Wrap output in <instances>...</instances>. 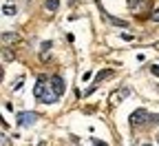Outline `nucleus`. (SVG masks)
Wrapping results in <instances>:
<instances>
[{
	"label": "nucleus",
	"mask_w": 159,
	"mask_h": 146,
	"mask_svg": "<svg viewBox=\"0 0 159 146\" xmlns=\"http://www.w3.org/2000/svg\"><path fill=\"white\" fill-rule=\"evenodd\" d=\"M33 95H35L38 102H42V104H53V102H57V97H60V95L55 93L53 84H51V78H47V75H40V78H38Z\"/></svg>",
	"instance_id": "f257e3e1"
},
{
	"label": "nucleus",
	"mask_w": 159,
	"mask_h": 146,
	"mask_svg": "<svg viewBox=\"0 0 159 146\" xmlns=\"http://www.w3.org/2000/svg\"><path fill=\"white\" fill-rule=\"evenodd\" d=\"M130 124H133V126H144V124H150V113L146 109H135L130 113Z\"/></svg>",
	"instance_id": "f03ea898"
},
{
	"label": "nucleus",
	"mask_w": 159,
	"mask_h": 146,
	"mask_svg": "<svg viewBox=\"0 0 159 146\" xmlns=\"http://www.w3.org/2000/svg\"><path fill=\"white\" fill-rule=\"evenodd\" d=\"M38 120V115L35 113H18V124H20V126H29V124H33Z\"/></svg>",
	"instance_id": "7ed1b4c3"
},
{
	"label": "nucleus",
	"mask_w": 159,
	"mask_h": 146,
	"mask_svg": "<svg viewBox=\"0 0 159 146\" xmlns=\"http://www.w3.org/2000/svg\"><path fill=\"white\" fill-rule=\"evenodd\" d=\"M99 13H104V18L108 20V22H111V25H115V27H128V22H126V20H117V18H113V16H108V13H106V9H104L102 5H99Z\"/></svg>",
	"instance_id": "20e7f679"
},
{
	"label": "nucleus",
	"mask_w": 159,
	"mask_h": 146,
	"mask_svg": "<svg viewBox=\"0 0 159 146\" xmlns=\"http://www.w3.org/2000/svg\"><path fill=\"white\" fill-rule=\"evenodd\" d=\"M51 84H53V89H55V93H57V95H62V93H64V89H66L64 80L60 78V75H53V78H51Z\"/></svg>",
	"instance_id": "39448f33"
},
{
	"label": "nucleus",
	"mask_w": 159,
	"mask_h": 146,
	"mask_svg": "<svg viewBox=\"0 0 159 146\" xmlns=\"http://www.w3.org/2000/svg\"><path fill=\"white\" fill-rule=\"evenodd\" d=\"M2 42H5V45H16V42H20V35L5 31V33H2Z\"/></svg>",
	"instance_id": "423d86ee"
},
{
	"label": "nucleus",
	"mask_w": 159,
	"mask_h": 146,
	"mask_svg": "<svg viewBox=\"0 0 159 146\" xmlns=\"http://www.w3.org/2000/svg\"><path fill=\"white\" fill-rule=\"evenodd\" d=\"M57 7H60V0H44V9H47V11L55 13V11H57Z\"/></svg>",
	"instance_id": "0eeeda50"
},
{
	"label": "nucleus",
	"mask_w": 159,
	"mask_h": 146,
	"mask_svg": "<svg viewBox=\"0 0 159 146\" xmlns=\"http://www.w3.org/2000/svg\"><path fill=\"white\" fill-rule=\"evenodd\" d=\"M16 11H18V9H16L13 2H5V5H2V13H5V16H13Z\"/></svg>",
	"instance_id": "6e6552de"
},
{
	"label": "nucleus",
	"mask_w": 159,
	"mask_h": 146,
	"mask_svg": "<svg viewBox=\"0 0 159 146\" xmlns=\"http://www.w3.org/2000/svg\"><path fill=\"white\" fill-rule=\"evenodd\" d=\"M104 78H113V69H104V71H99V73H97V84H99V82H102Z\"/></svg>",
	"instance_id": "1a4fd4ad"
},
{
	"label": "nucleus",
	"mask_w": 159,
	"mask_h": 146,
	"mask_svg": "<svg viewBox=\"0 0 159 146\" xmlns=\"http://www.w3.org/2000/svg\"><path fill=\"white\" fill-rule=\"evenodd\" d=\"M128 93H130V91H128V89H126V87H124V89H122V91H119V93H115V95H113V97H115V100H124V97H126V95H128Z\"/></svg>",
	"instance_id": "9d476101"
},
{
	"label": "nucleus",
	"mask_w": 159,
	"mask_h": 146,
	"mask_svg": "<svg viewBox=\"0 0 159 146\" xmlns=\"http://www.w3.org/2000/svg\"><path fill=\"white\" fill-rule=\"evenodd\" d=\"M139 5H142V0H128V7H130V11H135Z\"/></svg>",
	"instance_id": "9b49d317"
},
{
	"label": "nucleus",
	"mask_w": 159,
	"mask_h": 146,
	"mask_svg": "<svg viewBox=\"0 0 159 146\" xmlns=\"http://www.w3.org/2000/svg\"><path fill=\"white\" fill-rule=\"evenodd\" d=\"M150 73H152V75H159V64H152V67H150Z\"/></svg>",
	"instance_id": "f8f14e48"
},
{
	"label": "nucleus",
	"mask_w": 159,
	"mask_h": 146,
	"mask_svg": "<svg viewBox=\"0 0 159 146\" xmlns=\"http://www.w3.org/2000/svg\"><path fill=\"white\" fill-rule=\"evenodd\" d=\"M152 20H155V22H159V7L152 11Z\"/></svg>",
	"instance_id": "ddd939ff"
},
{
	"label": "nucleus",
	"mask_w": 159,
	"mask_h": 146,
	"mask_svg": "<svg viewBox=\"0 0 159 146\" xmlns=\"http://www.w3.org/2000/svg\"><path fill=\"white\" fill-rule=\"evenodd\" d=\"M93 146H108L106 142H99V139H93Z\"/></svg>",
	"instance_id": "4468645a"
},
{
	"label": "nucleus",
	"mask_w": 159,
	"mask_h": 146,
	"mask_svg": "<svg viewBox=\"0 0 159 146\" xmlns=\"http://www.w3.org/2000/svg\"><path fill=\"white\" fill-rule=\"evenodd\" d=\"M51 49V42H42V51H49Z\"/></svg>",
	"instance_id": "2eb2a0df"
},
{
	"label": "nucleus",
	"mask_w": 159,
	"mask_h": 146,
	"mask_svg": "<svg viewBox=\"0 0 159 146\" xmlns=\"http://www.w3.org/2000/svg\"><path fill=\"white\" fill-rule=\"evenodd\" d=\"M69 2H75V0H69Z\"/></svg>",
	"instance_id": "dca6fc26"
},
{
	"label": "nucleus",
	"mask_w": 159,
	"mask_h": 146,
	"mask_svg": "<svg viewBox=\"0 0 159 146\" xmlns=\"http://www.w3.org/2000/svg\"><path fill=\"white\" fill-rule=\"evenodd\" d=\"M157 142H159V135H157Z\"/></svg>",
	"instance_id": "f3484780"
},
{
	"label": "nucleus",
	"mask_w": 159,
	"mask_h": 146,
	"mask_svg": "<svg viewBox=\"0 0 159 146\" xmlns=\"http://www.w3.org/2000/svg\"><path fill=\"white\" fill-rule=\"evenodd\" d=\"M27 2H31V0H27Z\"/></svg>",
	"instance_id": "a211bd4d"
},
{
	"label": "nucleus",
	"mask_w": 159,
	"mask_h": 146,
	"mask_svg": "<svg viewBox=\"0 0 159 146\" xmlns=\"http://www.w3.org/2000/svg\"><path fill=\"white\" fill-rule=\"evenodd\" d=\"M146 146H150V144H146Z\"/></svg>",
	"instance_id": "6ab92c4d"
}]
</instances>
